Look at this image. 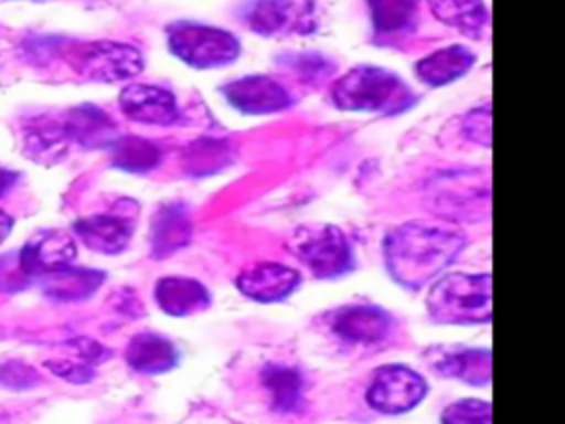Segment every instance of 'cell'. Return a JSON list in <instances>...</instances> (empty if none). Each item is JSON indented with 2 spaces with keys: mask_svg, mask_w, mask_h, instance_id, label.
Instances as JSON below:
<instances>
[{
  "mask_svg": "<svg viewBox=\"0 0 565 424\" xmlns=\"http://www.w3.org/2000/svg\"><path fill=\"white\" fill-rule=\"evenodd\" d=\"M466 245V234L452 225L408 221L384 239L388 274L404 287H422L450 265Z\"/></svg>",
  "mask_w": 565,
  "mask_h": 424,
  "instance_id": "6da1fadb",
  "label": "cell"
},
{
  "mask_svg": "<svg viewBox=\"0 0 565 424\" xmlns=\"http://www.w3.org/2000/svg\"><path fill=\"white\" fill-rule=\"evenodd\" d=\"M333 104L342 110L362 113H402L411 108L415 95L391 71L380 66H355L335 80L331 88Z\"/></svg>",
  "mask_w": 565,
  "mask_h": 424,
  "instance_id": "7a4b0ae2",
  "label": "cell"
},
{
  "mask_svg": "<svg viewBox=\"0 0 565 424\" xmlns=\"http://www.w3.org/2000/svg\"><path fill=\"white\" fill-rule=\"evenodd\" d=\"M428 314L437 322L477 325L488 322L492 316L490 303V274H446L426 296Z\"/></svg>",
  "mask_w": 565,
  "mask_h": 424,
  "instance_id": "3957f363",
  "label": "cell"
},
{
  "mask_svg": "<svg viewBox=\"0 0 565 424\" xmlns=\"http://www.w3.org/2000/svg\"><path fill=\"white\" fill-rule=\"evenodd\" d=\"M60 53L77 75L93 82L130 80L143 66L141 53L135 46L113 40L68 42Z\"/></svg>",
  "mask_w": 565,
  "mask_h": 424,
  "instance_id": "277c9868",
  "label": "cell"
},
{
  "mask_svg": "<svg viewBox=\"0 0 565 424\" xmlns=\"http://www.w3.org/2000/svg\"><path fill=\"white\" fill-rule=\"evenodd\" d=\"M170 51L194 68L225 66L238 57V40L223 29L199 22H174L168 26Z\"/></svg>",
  "mask_w": 565,
  "mask_h": 424,
  "instance_id": "5b68a950",
  "label": "cell"
},
{
  "mask_svg": "<svg viewBox=\"0 0 565 424\" xmlns=\"http://www.w3.org/2000/svg\"><path fill=\"white\" fill-rule=\"evenodd\" d=\"M289 247L296 258H300L318 278L342 276L355 263L344 232L327 223L298 227L289 241Z\"/></svg>",
  "mask_w": 565,
  "mask_h": 424,
  "instance_id": "8992f818",
  "label": "cell"
},
{
  "mask_svg": "<svg viewBox=\"0 0 565 424\" xmlns=\"http://www.w3.org/2000/svg\"><path fill=\"white\" fill-rule=\"evenodd\" d=\"M428 393L426 380L404 364H388L375 371L369 389L366 402L388 415H399L415 409Z\"/></svg>",
  "mask_w": 565,
  "mask_h": 424,
  "instance_id": "52a82bcc",
  "label": "cell"
},
{
  "mask_svg": "<svg viewBox=\"0 0 565 424\" xmlns=\"http://www.w3.org/2000/svg\"><path fill=\"white\" fill-rule=\"evenodd\" d=\"M243 15L247 26L260 35H302L318 24L311 0H252L243 7Z\"/></svg>",
  "mask_w": 565,
  "mask_h": 424,
  "instance_id": "ba28073f",
  "label": "cell"
},
{
  "mask_svg": "<svg viewBox=\"0 0 565 424\" xmlns=\"http://www.w3.org/2000/svg\"><path fill=\"white\" fill-rule=\"evenodd\" d=\"M77 254L75 239L62 230L35 232L18 252V263L24 276H46L64 269Z\"/></svg>",
  "mask_w": 565,
  "mask_h": 424,
  "instance_id": "9c48e42d",
  "label": "cell"
},
{
  "mask_svg": "<svg viewBox=\"0 0 565 424\" xmlns=\"http://www.w3.org/2000/svg\"><path fill=\"white\" fill-rule=\"evenodd\" d=\"M225 99L241 113H249V115H269V113H278L282 108L289 106L291 97L289 93L282 88V84H278L274 77L269 75H247V77H238L234 82H230L223 88Z\"/></svg>",
  "mask_w": 565,
  "mask_h": 424,
  "instance_id": "30bf717a",
  "label": "cell"
},
{
  "mask_svg": "<svg viewBox=\"0 0 565 424\" xmlns=\"http://www.w3.org/2000/svg\"><path fill=\"white\" fill-rule=\"evenodd\" d=\"M335 336L358 344H373L388 338L393 316L377 305H344L329 318Z\"/></svg>",
  "mask_w": 565,
  "mask_h": 424,
  "instance_id": "8fae6325",
  "label": "cell"
},
{
  "mask_svg": "<svg viewBox=\"0 0 565 424\" xmlns=\"http://www.w3.org/2000/svg\"><path fill=\"white\" fill-rule=\"evenodd\" d=\"M119 106L126 117L154 124V126H170L179 119L177 97L161 86L152 84H130L119 95Z\"/></svg>",
  "mask_w": 565,
  "mask_h": 424,
  "instance_id": "7c38bea8",
  "label": "cell"
},
{
  "mask_svg": "<svg viewBox=\"0 0 565 424\" xmlns=\"http://www.w3.org/2000/svg\"><path fill=\"white\" fill-rule=\"evenodd\" d=\"M298 285L300 274L294 267L280 263H256L245 267L236 278L238 292L256 303H278L287 298Z\"/></svg>",
  "mask_w": 565,
  "mask_h": 424,
  "instance_id": "4fadbf2b",
  "label": "cell"
},
{
  "mask_svg": "<svg viewBox=\"0 0 565 424\" xmlns=\"http://www.w3.org/2000/svg\"><path fill=\"white\" fill-rule=\"evenodd\" d=\"M79 241L99 254H119L132 239V219L124 212H102L75 223Z\"/></svg>",
  "mask_w": 565,
  "mask_h": 424,
  "instance_id": "5bb4252c",
  "label": "cell"
},
{
  "mask_svg": "<svg viewBox=\"0 0 565 424\" xmlns=\"http://www.w3.org/2000/svg\"><path fill=\"white\" fill-rule=\"evenodd\" d=\"M192 221L183 203H163L150 223V250L152 256L166 258L190 243Z\"/></svg>",
  "mask_w": 565,
  "mask_h": 424,
  "instance_id": "9a60e30c",
  "label": "cell"
},
{
  "mask_svg": "<svg viewBox=\"0 0 565 424\" xmlns=\"http://www.w3.org/2000/svg\"><path fill=\"white\" fill-rule=\"evenodd\" d=\"M60 121L71 144H79L84 148H104L117 139L115 121L102 108L90 104L66 110Z\"/></svg>",
  "mask_w": 565,
  "mask_h": 424,
  "instance_id": "2e32d148",
  "label": "cell"
},
{
  "mask_svg": "<svg viewBox=\"0 0 565 424\" xmlns=\"http://www.w3.org/2000/svg\"><path fill=\"white\" fill-rule=\"evenodd\" d=\"M154 300L168 316H194L210 307V292L194 278L166 276L154 285Z\"/></svg>",
  "mask_w": 565,
  "mask_h": 424,
  "instance_id": "e0dca14e",
  "label": "cell"
},
{
  "mask_svg": "<svg viewBox=\"0 0 565 424\" xmlns=\"http://www.w3.org/2000/svg\"><path fill=\"white\" fill-rule=\"evenodd\" d=\"M433 367L446 378L486 386L492 375V356L488 349H441L433 360Z\"/></svg>",
  "mask_w": 565,
  "mask_h": 424,
  "instance_id": "ac0fdd59",
  "label": "cell"
},
{
  "mask_svg": "<svg viewBox=\"0 0 565 424\" xmlns=\"http://www.w3.org/2000/svg\"><path fill=\"white\" fill-rule=\"evenodd\" d=\"M126 360L128 364L139 373H166L170 371L177 360V347L159 333H137L130 338L126 347Z\"/></svg>",
  "mask_w": 565,
  "mask_h": 424,
  "instance_id": "d6986e66",
  "label": "cell"
},
{
  "mask_svg": "<svg viewBox=\"0 0 565 424\" xmlns=\"http://www.w3.org/2000/svg\"><path fill=\"white\" fill-rule=\"evenodd\" d=\"M475 53L461 44L444 46L426 57H422L415 66L417 77L428 86H444L455 82L457 77L466 75L468 68L475 64Z\"/></svg>",
  "mask_w": 565,
  "mask_h": 424,
  "instance_id": "ffe728a7",
  "label": "cell"
},
{
  "mask_svg": "<svg viewBox=\"0 0 565 424\" xmlns=\"http://www.w3.org/2000/svg\"><path fill=\"white\" fill-rule=\"evenodd\" d=\"M104 280V274L86 267H64L44 276V294L60 303L88 298Z\"/></svg>",
  "mask_w": 565,
  "mask_h": 424,
  "instance_id": "44dd1931",
  "label": "cell"
},
{
  "mask_svg": "<svg viewBox=\"0 0 565 424\" xmlns=\"http://www.w3.org/2000/svg\"><path fill=\"white\" fill-rule=\"evenodd\" d=\"M265 389L271 395V404L280 413H296L305 404V380L300 371L282 364H267L260 373Z\"/></svg>",
  "mask_w": 565,
  "mask_h": 424,
  "instance_id": "7402d4cb",
  "label": "cell"
},
{
  "mask_svg": "<svg viewBox=\"0 0 565 424\" xmlns=\"http://www.w3.org/2000/svg\"><path fill=\"white\" fill-rule=\"evenodd\" d=\"M433 15L461 31L468 38H479L488 24V9L481 0H426Z\"/></svg>",
  "mask_w": 565,
  "mask_h": 424,
  "instance_id": "603a6c76",
  "label": "cell"
},
{
  "mask_svg": "<svg viewBox=\"0 0 565 424\" xmlns=\"http://www.w3.org/2000/svg\"><path fill=\"white\" fill-rule=\"evenodd\" d=\"M24 152L38 163H53L64 157L71 146V139L62 126V121H44L31 124L22 137Z\"/></svg>",
  "mask_w": 565,
  "mask_h": 424,
  "instance_id": "cb8c5ba5",
  "label": "cell"
},
{
  "mask_svg": "<svg viewBox=\"0 0 565 424\" xmlns=\"http://www.w3.org/2000/svg\"><path fill=\"white\" fill-rule=\"evenodd\" d=\"M234 150L223 139H196L183 150V168L192 177H210L230 166Z\"/></svg>",
  "mask_w": 565,
  "mask_h": 424,
  "instance_id": "d4e9b609",
  "label": "cell"
},
{
  "mask_svg": "<svg viewBox=\"0 0 565 424\" xmlns=\"http://www.w3.org/2000/svg\"><path fill=\"white\" fill-rule=\"evenodd\" d=\"M110 159L126 172H148L161 161V148L143 137H117L110 144Z\"/></svg>",
  "mask_w": 565,
  "mask_h": 424,
  "instance_id": "484cf974",
  "label": "cell"
},
{
  "mask_svg": "<svg viewBox=\"0 0 565 424\" xmlns=\"http://www.w3.org/2000/svg\"><path fill=\"white\" fill-rule=\"evenodd\" d=\"M371 20L380 38H395L415 24L417 0H369Z\"/></svg>",
  "mask_w": 565,
  "mask_h": 424,
  "instance_id": "4316f807",
  "label": "cell"
},
{
  "mask_svg": "<svg viewBox=\"0 0 565 424\" xmlns=\"http://www.w3.org/2000/svg\"><path fill=\"white\" fill-rule=\"evenodd\" d=\"M441 424H492L490 404L475 398L452 402L441 413Z\"/></svg>",
  "mask_w": 565,
  "mask_h": 424,
  "instance_id": "83f0119b",
  "label": "cell"
},
{
  "mask_svg": "<svg viewBox=\"0 0 565 424\" xmlns=\"http://www.w3.org/2000/svg\"><path fill=\"white\" fill-rule=\"evenodd\" d=\"M492 119H490V106H483V108H475L470 110L463 121H461V128H463V135L475 141V144H481V146H490V130H492Z\"/></svg>",
  "mask_w": 565,
  "mask_h": 424,
  "instance_id": "f1b7e54d",
  "label": "cell"
},
{
  "mask_svg": "<svg viewBox=\"0 0 565 424\" xmlns=\"http://www.w3.org/2000/svg\"><path fill=\"white\" fill-rule=\"evenodd\" d=\"M38 382V373L33 367L24 362H7L0 367V384L9 389H29Z\"/></svg>",
  "mask_w": 565,
  "mask_h": 424,
  "instance_id": "f546056e",
  "label": "cell"
},
{
  "mask_svg": "<svg viewBox=\"0 0 565 424\" xmlns=\"http://www.w3.org/2000/svg\"><path fill=\"white\" fill-rule=\"evenodd\" d=\"M46 367H49L55 375H60V378H64V380H68V382H75V384L88 382V380L93 378V367H90V364H84V362H79V360H49Z\"/></svg>",
  "mask_w": 565,
  "mask_h": 424,
  "instance_id": "4dcf8cb0",
  "label": "cell"
},
{
  "mask_svg": "<svg viewBox=\"0 0 565 424\" xmlns=\"http://www.w3.org/2000/svg\"><path fill=\"white\" fill-rule=\"evenodd\" d=\"M24 278L26 276L20 269L18 256L15 258H11V256L0 258V289H15L18 283H22Z\"/></svg>",
  "mask_w": 565,
  "mask_h": 424,
  "instance_id": "1f68e13d",
  "label": "cell"
},
{
  "mask_svg": "<svg viewBox=\"0 0 565 424\" xmlns=\"http://www.w3.org/2000/svg\"><path fill=\"white\" fill-rule=\"evenodd\" d=\"M15 51V38L9 29L0 26V66L4 64V60Z\"/></svg>",
  "mask_w": 565,
  "mask_h": 424,
  "instance_id": "d6a6232c",
  "label": "cell"
},
{
  "mask_svg": "<svg viewBox=\"0 0 565 424\" xmlns=\"http://www.w3.org/2000/svg\"><path fill=\"white\" fill-rule=\"evenodd\" d=\"M15 179H18V174L15 172H11V170H4V168H0V197L15 183Z\"/></svg>",
  "mask_w": 565,
  "mask_h": 424,
  "instance_id": "836d02e7",
  "label": "cell"
},
{
  "mask_svg": "<svg viewBox=\"0 0 565 424\" xmlns=\"http://www.w3.org/2000/svg\"><path fill=\"white\" fill-rule=\"evenodd\" d=\"M11 225H13V219L4 212V210H0V243L9 236V232H11Z\"/></svg>",
  "mask_w": 565,
  "mask_h": 424,
  "instance_id": "e575fe53",
  "label": "cell"
}]
</instances>
